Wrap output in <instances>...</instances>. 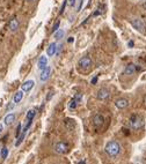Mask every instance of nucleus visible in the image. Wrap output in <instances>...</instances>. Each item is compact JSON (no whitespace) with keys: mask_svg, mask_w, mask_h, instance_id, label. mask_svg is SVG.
<instances>
[{"mask_svg":"<svg viewBox=\"0 0 146 164\" xmlns=\"http://www.w3.org/2000/svg\"><path fill=\"white\" fill-rule=\"evenodd\" d=\"M59 24H61V22L59 21H57L54 24H53V28H52V33H56L57 30H58V28H59Z\"/></svg>","mask_w":146,"mask_h":164,"instance_id":"nucleus-22","label":"nucleus"},{"mask_svg":"<svg viewBox=\"0 0 146 164\" xmlns=\"http://www.w3.org/2000/svg\"><path fill=\"white\" fill-rule=\"evenodd\" d=\"M78 104H79V103H78V102L75 101V98L73 97V98L71 99V102H70V104H69V107L71 109V110H74V109L77 107V105H78Z\"/></svg>","mask_w":146,"mask_h":164,"instance_id":"nucleus-19","label":"nucleus"},{"mask_svg":"<svg viewBox=\"0 0 146 164\" xmlns=\"http://www.w3.org/2000/svg\"><path fill=\"white\" fill-rule=\"evenodd\" d=\"M144 8H146V3H145V4H144Z\"/></svg>","mask_w":146,"mask_h":164,"instance_id":"nucleus-30","label":"nucleus"},{"mask_svg":"<svg viewBox=\"0 0 146 164\" xmlns=\"http://www.w3.org/2000/svg\"><path fill=\"white\" fill-rule=\"evenodd\" d=\"M26 1H33V0H26Z\"/></svg>","mask_w":146,"mask_h":164,"instance_id":"nucleus-31","label":"nucleus"},{"mask_svg":"<svg viewBox=\"0 0 146 164\" xmlns=\"http://www.w3.org/2000/svg\"><path fill=\"white\" fill-rule=\"evenodd\" d=\"M53 150L59 154V155H64L69 151V145L64 141H61V142H57L54 146H53Z\"/></svg>","mask_w":146,"mask_h":164,"instance_id":"nucleus-3","label":"nucleus"},{"mask_svg":"<svg viewBox=\"0 0 146 164\" xmlns=\"http://www.w3.org/2000/svg\"><path fill=\"white\" fill-rule=\"evenodd\" d=\"M131 25L136 30H138V31H140V33H144V30H145V24H144L143 20H140V19H138V17L131 20Z\"/></svg>","mask_w":146,"mask_h":164,"instance_id":"nucleus-5","label":"nucleus"},{"mask_svg":"<svg viewBox=\"0 0 146 164\" xmlns=\"http://www.w3.org/2000/svg\"><path fill=\"white\" fill-rule=\"evenodd\" d=\"M51 96H52V93H49V95H48V98H46V101H49V99L51 98Z\"/></svg>","mask_w":146,"mask_h":164,"instance_id":"nucleus-29","label":"nucleus"},{"mask_svg":"<svg viewBox=\"0 0 146 164\" xmlns=\"http://www.w3.org/2000/svg\"><path fill=\"white\" fill-rule=\"evenodd\" d=\"M14 105H15V103H14V102H12V103H11V104H9V105L7 106V111H11L12 109L14 107Z\"/></svg>","mask_w":146,"mask_h":164,"instance_id":"nucleus-24","label":"nucleus"},{"mask_svg":"<svg viewBox=\"0 0 146 164\" xmlns=\"http://www.w3.org/2000/svg\"><path fill=\"white\" fill-rule=\"evenodd\" d=\"M7 155H8V149H7V148H3V149H1V157H3V158H6Z\"/></svg>","mask_w":146,"mask_h":164,"instance_id":"nucleus-20","label":"nucleus"},{"mask_svg":"<svg viewBox=\"0 0 146 164\" xmlns=\"http://www.w3.org/2000/svg\"><path fill=\"white\" fill-rule=\"evenodd\" d=\"M96 81H98V76H94V77H93V80H92V83H93V85H95V83H96Z\"/></svg>","mask_w":146,"mask_h":164,"instance_id":"nucleus-26","label":"nucleus"},{"mask_svg":"<svg viewBox=\"0 0 146 164\" xmlns=\"http://www.w3.org/2000/svg\"><path fill=\"white\" fill-rule=\"evenodd\" d=\"M22 98H23V91H22V90L16 91V93H15V95H14L13 102H14L15 104H17V103H20V102L22 101Z\"/></svg>","mask_w":146,"mask_h":164,"instance_id":"nucleus-17","label":"nucleus"},{"mask_svg":"<svg viewBox=\"0 0 146 164\" xmlns=\"http://www.w3.org/2000/svg\"><path fill=\"white\" fill-rule=\"evenodd\" d=\"M37 66H38V69H44L46 66H48V58L45 57V56H42L40 59H38V64H37Z\"/></svg>","mask_w":146,"mask_h":164,"instance_id":"nucleus-14","label":"nucleus"},{"mask_svg":"<svg viewBox=\"0 0 146 164\" xmlns=\"http://www.w3.org/2000/svg\"><path fill=\"white\" fill-rule=\"evenodd\" d=\"M57 44L53 42V43H50L49 46L46 47V54H48V57H52L54 56V54L57 53Z\"/></svg>","mask_w":146,"mask_h":164,"instance_id":"nucleus-13","label":"nucleus"},{"mask_svg":"<svg viewBox=\"0 0 146 164\" xmlns=\"http://www.w3.org/2000/svg\"><path fill=\"white\" fill-rule=\"evenodd\" d=\"M67 1H69V4H70V6H71V7H74L78 0H67Z\"/></svg>","mask_w":146,"mask_h":164,"instance_id":"nucleus-23","label":"nucleus"},{"mask_svg":"<svg viewBox=\"0 0 146 164\" xmlns=\"http://www.w3.org/2000/svg\"><path fill=\"white\" fill-rule=\"evenodd\" d=\"M67 42H69V43H72V42H74V37H70V38L67 39Z\"/></svg>","mask_w":146,"mask_h":164,"instance_id":"nucleus-27","label":"nucleus"},{"mask_svg":"<svg viewBox=\"0 0 146 164\" xmlns=\"http://www.w3.org/2000/svg\"><path fill=\"white\" fill-rule=\"evenodd\" d=\"M109 96H110V91H109V89H107V88H101V89H99V91H98V94H96V97H98V99H100V101H106V99L109 98Z\"/></svg>","mask_w":146,"mask_h":164,"instance_id":"nucleus-6","label":"nucleus"},{"mask_svg":"<svg viewBox=\"0 0 146 164\" xmlns=\"http://www.w3.org/2000/svg\"><path fill=\"white\" fill-rule=\"evenodd\" d=\"M50 74H51V68L46 66L44 69H42L41 75H40V80H41L42 82H45V81L50 77Z\"/></svg>","mask_w":146,"mask_h":164,"instance_id":"nucleus-12","label":"nucleus"},{"mask_svg":"<svg viewBox=\"0 0 146 164\" xmlns=\"http://www.w3.org/2000/svg\"><path fill=\"white\" fill-rule=\"evenodd\" d=\"M103 123H104V118H103V116H102L101 113L94 115V117H93V125H94L96 128L102 127Z\"/></svg>","mask_w":146,"mask_h":164,"instance_id":"nucleus-7","label":"nucleus"},{"mask_svg":"<svg viewBox=\"0 0 146 164\" xmlns=\"http://www.w3.org/2000/svg\"><path fill=\"white\" fill-rule=\"evenodd\" d=\"M34 85H35V82L33 80H28V81H26V82H23V83H22L21 89H22V91H27L28 93V91H30L33 89Z\"/></svg>","mask_w":146,"mask_h":164,"instance_id":"nucleus-11","label":"nucleus"},{"mask_svg":"<svg viewBox=\"0 0 146 164\" xmlns=\"http://www.w3.org/2000/svg\"><path fill=\"white\" fill-rule=\"evenodd\" d=\"M104 151L107 153L108 156H110V157H116V156H118L120 153H121V145H120L117 141L111 140V141L107 142V145H106V147H104Z\"/></svg>","mask_w":146,"mask_h":164,"instance_id":"nucleus-1","label":"nucleus"},{"mask_svg":"<svg viewBox=\"0 0 146 164\" xmlns=\"http://www.w3.org/2000/svg\"><path fill=\"white\" fill-rule=\"evenodd\" d=\"M14 120H15V115H14V113H8V115L5 117L4 123H5V125L9 126V125H12V124L14 123Z\"/></svg>","mask_w":146,"mask_h":164,"instance_id":"nucleus-15","label":"nucleus"},{"mask_svg":"<svg viewBox=\"0 0 146 164\" xmlns=\"http://www.w3.org/2000/svg\"><path fill=\"white\" fill-rule=\"evenodd\" d=\"M115 105H116L117 109L122 110V109H125V107L129 106V99H126V98H118V99H116Z\"/></svg>","mask_w":146,"mask_h":164,"instance_id":"nucleus-9","label":"nucleus"},{"mask_svg":"<svg viewBox=\"0 0 146 164\" xmlns=\"http://www.w3.org/2000/svg\"><path fill=\"white\" fill-rule=\"evenodd\" d=\"M78 66L83 68V69H89L93 66V61H92V59L89 57H82V58L79 59Z\"/></svg>","mask_w":146,"mask_h":164,"instance_id":"nucleus-4","label":"nucleus"},{"mask_svg":"<svg viewBox=\"0 0 146 164\" xmlns=\"http://www.w3.org/2000/svg\"><path fill=\"white\" fill-rule=\"evenodd\" d=\"M129 123H130L131 128H133V129H140L144 126V118L141 116H139V115H133V116H131Z\"/></svg>","mask_w":146,"mask_h":164,"instance_id":"nucleus-2","label":"nucleus"},{"mask_svg":"<svg viewBox=\"0 0 146 164\" xmlns=\"http://www.w3.org/2000/svg\"><path fill=\"white\" fill-rule=\"evenodd\" d=\"M137 65H135V64H129L125 68H124V71H123V74L124 75H133L136 72H137Z\"/></svg>","mask_w":146,"mask_h":164,"instance_id":"nucleus-10","label":"nucleus"},{"mask_svg":"<svg viewBox=\"0 0 146 164\" xmlns=\"http://www.w3.org/2000/svg\"><path fill=\"white\" fill-rule=\"evenodd\" d=\"M54 34V38L58 41V39H61L62 37H63V35H64V31L62 30V29H58L56 33H53Z\"/></svg>","mask_w":146,"mask_h":164,"instance_id":"nucleus-18","label":"nucleus"},{"mask_svg":"<svg viewBox=\"0 0 146 164\" xmlns=\"http://www.w3.org/2000/svg\"><path fill=\"white\" fill-rule=\"evenodd\" d=\"M21 127H22V126H21V124H19V125H17V127H16V133H15V136H16V139L19 138V136H20V134H21V132H22V131H21Z\"/></svg>","mask_w":146,"mask_h":164,"instance_id":"nucleus-21","label":"nucleus"},{"mask_svg":"<svg viewBox=\"0 0 146 164\" xmlns=\"http://www.w3.org/2000/svg\"><path fill=\"white\" fill-rule=\"evenodd\" d=\"M35 115H36V110H35V109H30V110H29V111L27 112V116H26V121H32V120L34 119Z\"/></svg>","mask_w":146,"mask_h":164,"instance_id":"nucleus-16","label":"nucleus"},{"mask_svg":"<svg viewBox=\"0 0 146 164\" xmlns=\"http://www.w3.org/2000/svg\"><path fill=\"white\" fill-rule=\"evenodd\" d=\"M3 129H4V127H3V124H0V134L3 133Z\"/></svg>","mask_w":146,"mask_h":164,"instance_id":"nucleus-28","label":"nucleus"},{"mask_svg":"<svg viewBox=\"0 0 146 164\" xmlns=\"http://www.w3.org/2000/svg\"><path fill=\"white\" fill-rule=\"evenodd\" d=\"M66 5H67V0H64V4H63V6H62V9H61V13H63V12H64V9H65Z\"/></svg>","mask_w":146,"mask_h":164,"instance_id":"nucleus-25","label":"nucleus"},{"mask_svg":"<svg viewBox=\"0 0 146 164\" xmlns=\"http://www.w3.org/2000/svg\"><path fill=\"white\" fill-rule=\"evenodd\" d=\"M19 27H20V23H19V20L17 19H12L8 23V29L12 31V33H16L19 30Z\"/></svg>","mask_w":146,"mask_h":164,"instance_id":"nucleus-8","label":"nucleus"}]
</instances>
